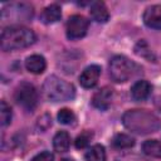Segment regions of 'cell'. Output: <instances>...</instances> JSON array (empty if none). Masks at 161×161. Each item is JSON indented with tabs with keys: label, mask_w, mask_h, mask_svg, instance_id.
Instances as JSON below:
<instances>
[{
	"label": "cell",
	"mask_w": 161,
	"mask_h": 161,
	"mask_svg": "<svg viewBox=\"0 0 161 161\" xmlns=\"http://www.w3.org/2000/svg\"><path fill=\"white\" fill-rule=\"evenodd\" d=\"M123 126L131 132L148 135L161 128V119L147 109H128L122 116Z\"/></svg>",
	"instance_id": "6da1fadb"
},
{
	"label": "cell",
	"mask_w": 161,
	"mask_h": 161,
	"mask_svg": "<svg viewBox=\"0 0 161 161\" xmlns=\"http://www.w3.org/2000/svg\"><path fill=\"white\" fill-rule=\"evenodd\" d=\"M35 40H36V36L31 29H28L20 25H16V26L10 25L1 31L0 44L4 52H10V50L28 48L31 44H34Z\"/></svg>",
	"instance_id": "7a4b0ae2"
},
{
	"label": "cell",
	"mask_w": 161,
	"mask_h": 161,
	"mask_svg": "<svg viewBox=\"0 0 161 161\" xmlns=\"http://www.w3.org/2000/svg\"><path fill=\"white\" fill-rule=\"evenodd\" d=\"M43 93L48 101L65 102L75 96L74 86L57 75H49L43 84Z\"/></svg>",
	"instance_id": "3957f363"
},
{
	"label": "cell",
	"mask_w": 161,
	"mask_h": 161,
	"mask_svg": "<svg viewBox=\"0 0 161 161\" xmlns=\"http://www.w3.org/2000/svg\"><path fill=\"white\" fill-rule=\"evenodd\" d=\"M140 67L125 55H114L109 60V75L116 83H125L137 74Z\"/></svg>",
	"instance_id": "277c9868"
},
{
	"label": "cell",
	"mask_w": 161,
	"mask_h": 161,
	"mask_svg": "<svg viewBox=\"0 0 161 161\" xmlns=\"http://www.w3.org/2000/svg\"><path fill=\"white\" fill-rule=\"evenodd\" d=\"M33 6L26 3H11L1 9V20L16 26V24L29 21L33 18Z\"/></svg>",
	"instance_id": "5b68a950"
},
{
	"label": "cell",
	"mask_w": 161,
	"mask_h": 161,
	"mask_svg": "<svg viewBox=\"0 0 161 161\" xmlns=\"http://www.w3.org/2000/svg\"><path fill=\"white\" fill-rule=\"evenodd\" d=\"M15 101L25 111H33L38 104V92L29 82H21L15 89Z\"/></svg>",
	"instance_id": "8992f818"
},
{
	"label": "cell",
	"mask_w": 161,
	"mask_h": 161,
	"mask_svg": "<svg viewBox=\"0 0 161 161\" xmlns=\"http://www.w3.org/2000/svg\"><path fill=\"white\" fill-rule=\"evenodd\" d=\"M89 26V21L83 15H72L65 24V34L67 38L70 40H77L83 38L87 34Z\"/></svg>",
	"instance_id": "52a82bcc"
},
{
	"label": "cell",
	"mask_w": 161,
	"mask_h": 161,
	"mask_svg": "<svg viewBox=\"0 0 161 161\" xmlns=\"http://www.w3.org/2000/svg\"><path fill=\"white\" fill-rule=\"evenodd\" d=\"M101 75V67L97 64L88 65L79 75V83L83 88H93L99 79Z\"/></svg>",
	"instance_id": "ba28073f"
},
{
	"label": "cell",
	"mask_w": 161,
	"mask_h": 161,
	"mask_svg": "<svg viewBox=\"0 0 161 161\" xmlns=\"http://www.w3.org/2000/svg\"><path fill=\"white\" fill-rule=\"evenodd\" d=\"M112 96H113L112 88H109V87L101 88L92 97V104H93V107H96V108H98L101 111H106L111 106Z\"/></svg>",
	"instance_id": "9c48e42d"
},
{
	"label": "cell",
	"mask_w": 161,
	"mask_h": 161,
	"mask_svg": "<svg viewBox=\"0 0 161 161\" xmlns=\"http://www.w3.org/2000/svg\"><path fill=\"white\" fill-rule=\"evenodd\" d=\"M143 23L152 29H161V5H151L145 9Z\"/></svg>",
	"instance_id": "30bf717a"
},
{
	"label": "cell",
	"mask_w": 161,
	"mask_h": 161,
	"mask_svg": "<svg viewBox=\"0 0 161 161\" xmlns=\"http://www.w3.org/2000/svg\"><path fill=\"white\" fill-rule=\"evenodd\" d=\"M25 68L33 74H42L47 68L45 58L40 54L29 55L25 59Z\"/></svg>",
	"instance_id": "8fae6325"
},
{
	"label": "cell",
	"mask_w": 161,
	"mask_h": 161,
	"mask_svg": "<svg viewBox=\"0 0 161 161\" xmlns=\"http://www.w3.org/2000/svg\"><path fill=\"white\" fill-rule=\"evenodd\" d=\"M152 91V86L147 80H137L132 87H131V97L135 101H143L146 99Z\"/></svg>",
	"instance_id": "7c38bea8"
},
{
	"label": "cell",
	"mask_w": 161,
	"mask_h": 161,
	"mask_svg": "<svg viewBox=\"0 0 161 161\" xmlns=\"http://www.w3.org/2000/svg\"><path fill=\"white\" fill-rule=\"evenodd\" d=\"M91 18L97 23H106L109 19V13L103 1H94L91 4L89 9Z\"/></svg>",
	"instance_id": "4fadbf2b"
},
{
	"label": "cell",
	"mask_w": 161,
	"mask_h": 161,
	"mask_svg": "<svg viewBox=\"0 0 161 161\" xmlns=\"http://www.w3.org/2000/svg\"><path fill=\"white\" fill-rule=\"evenodd\" d=\"M62 18V10L59 8V5L57 4H50L47 8L43 9L42 14H40V20L44 24H54L57 21H59Z\"/></svg>",
	"instance_id": "5bb4252c"
},
{
	"label": "cell",
	"mask_w": 161,
	"mask_h": 161,
	"mask_svg": "<svg viewBox=\"0 0 161 161\" xmlns=\"http://www.w3.org/2000/svg\"><path fill=\"white\" fill-rule=\"evenodd\" d=\"M70 146V136L67 131H59L53 137V147L57 152H65Z\"/></svg>",
	"instance_id": "9a60e30c"
},
{
	"label": "cell",
	"mask_w": 161,
	"mask_h": 161,
	"mask_svg": "<svg viewBox=\"0 0 161 161\" xmlns=\"http://www.w3.org/2000/svg\"><path fill=\"white\" fill-rule=\"evenodd\" d=\"M142 151L147 156L161 158V142L157 140H147L142 143Z\"/></svg>",
	"instance_id": "2e32d148"
},
{
	"label": "cell",
	"mask_w": 161,
	"mask_h": 161,
	"mask_svg": "<svg viewBox=\"0 0 161 161\" xmlns=\"http://www.w3.org/2000/svg\"><path fill=\"white\" fill-rule=\"evenodd\" d=\"M135 53L138 55V57H142L145 59H147L148 62H155L156 60V57L153 54V52L151 50V48L148 47V44L146 43V40L141 39L136 45H135Z\"/></svg>",
	"instance_id": "e0dca14e"
},
{
	"label": "cell",
	"mask_w": 161,
	"mask_h": 161,
	"mask_svg": "<svg viewBox=\"0 0 161 161\" xmlns=\"http://www.w3.org/2000/svg\"><path fill=\"white\" fill-rule=\"evenodd\" d=\"M135 145V140L126 133H117L112 140V146L118 150L131 148Z\"/></svg>",
	"instance_id": "ac0fdd59"
},
{
	"label": "cell",
	"mask_w": 161,
	"mask_h": 161,
	"mask_svg": "<svg viewBox=\"0 0 161 161\" xmlns=\"http://www.w3.org/2000/svg\"><path fill=\"white\" fill-rule=\"evenodd\" d=\"M86 160L87 161H106V150H104V147L99 143L93 145L86 152Z\"/></svg>",
	"instance_id": "d6986e66"
},
{
	"label": "cell",
	"mask_w": 161,
	"mask_h": 161,
	"mask_svg": "<svg viewBox=\"0 0 161 161\" xmlns=\"http://www.w3.org/2000/svg\"><path fill=\"white\" fill-rule=\"evenodd\" d=\"M11 108L10 106L5 102V101H1L0 102V123L3 127H6L8 125H10L11 122Z\"/></svg>",
	"instance_id": "ffe728a7"
},
{
	"label": "cell",
	"mask_w": 161,
	"mask_h": 161,
	"mask_svg": "<svg viewBox=\"0 0 161 161\" xmlns=\"http://www.w3.org/2000/svg\"><path fill=\"white\" fill-rule=\"evenodd\" d=\"M92 138H93V132L86 130L80 135L77 136V138L74 141V145H75L77 148H84V147H87L89 145V142H91Z\"/></svg>",
	"instance_id": "44dd1931"
},
{
	"label": "cell",
	"mask_w": 161,
	"mask_h": 161,
	"mask_svg": "<svg viewBox=\"0 0 161 161\" xmlns=\"http://www.w3.org/2000/svg\"><path fill=\"white\" fill-rule=\"evenodd\" d=\"M58 121L63 125H72L74 123L75 121V116L74 113L68 109V108H62L59 112H58Z\"/></svg>",
	"instance_id": "7402d4cb"
},
{
	"label": "cell",
	"mask_w": 161,
	"mask_h": 161,
	"mask_svg": "<svg viewBox=\"0 0 161 161\" xmlns=\"http://www.w3.org/2000/svg\"><path fill=\"white\" fill-rule=\"evenodd\" d=\"M31 161H54V156L49 151H43V152L35 155L31 158Z\"/></svg>",
	"instance_id": "603a6c76"
},
{
	"label": "cell",
	"mask_w": 161,
	"mask_h": 161,
	"mask_svg": "<svg viewBox=\"0 0 161 161\" xmlns=\"http://www.w3.org/2000/svg\"><path fill=\"white\" fill-rule=\"evenodd\" d=\"M141 161H145V160H141Z\"/></svg>",
	"instance_id": "cb8c5ba5"
}]
</instances>
